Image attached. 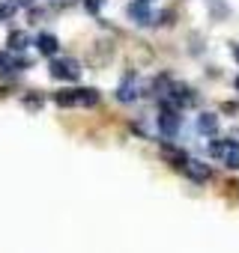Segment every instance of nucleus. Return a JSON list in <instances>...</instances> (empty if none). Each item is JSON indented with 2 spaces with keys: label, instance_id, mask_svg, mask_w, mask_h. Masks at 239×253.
Returning <instances> with one entry per match:
<instances>
[{
  "label": "nucleus",
  "instance_id": "f257e3e1",
  "mask_svg": "<svg viewBox=\"0 0 239 253\" xmlns=\"http://www.w3.org/2000/svg\"><path fill=\"white\" fill-rule=\"evenodd\" d=\"M51 78H57V81H78L81 69H78L75 60H51Z\"/></svg>",
  "mask_w": 239,
  "mask_h": 253
},
{
  "label": "nucleus",
  "instance_id": "f03ea898",
  "mask_svg": "<svg viewBox=\"0 0 239 253\" xmlns=\"http://www.w3.org/2000/svg\"><path fill=\"white\" fill-rule=\"evenodd\" d=\"M159 128H162L165 137H174V134L179 131V113L171 110V107H165V110L159 113Z\"/></svg>",
  "mask_w": 239,
  "mask_h": 253
},
{
  "label": "nucleus",
  "instance_id": "7ed1b4c3",
  "mask_svg": "<svg viewBox=\"0 0 239 253\" xmlns=\"http://www.w3.org/2000/svg\"><path fill=\"white\" fill-rule=\"evenodd\" d=\"M21 69H27L24 60H18V57H12V54H3V57H0V78H15Z\"/></svg>",
  "mask_w": 239,
  "mask_h": 253
},
{
  "label": "nucleus",
  "instance_id": "20e7f679",
  "mask_svg": "<svg viewBox=\"0 0 239 253\" xmlns=\"http://www.w3.org/2000/svg\"><path fill=\"white\" fill-rule=\"evenodd\" d=\"M129 15L138 21V24H150L153 21V12H150V3H141V0H138V3H132L129 6Z\"/></svg>",
  "mask_w": 239,
  "mask_h": 253
},
{
  "label": "nucleus",
  "instance_id": "39448f33",
  "mask_svg": "<svg viewBox=\"0 0 239 253\" xmlns=\"http://www.w3.org/2000/svg\"><path fill=\"white\" fill-rule=\"evenodd\" d=\"M168 95H171V101H177L179 107H188V104H194V95H191V89H185V86H177V84H174Z\"/></svg>",
  "mask_w": 239,
  "mask_h": 253
},
{
  "label": "nucleus",
  "instance_id": "423d86ee",
  "mask_svg": "<svg viewBox=\"0 0 239 253\" xmlns=\"http://www.w3.org/2000/svg\"><path fill=\"white\" fill-rule=\"evenodd\" d=\"M54 101H57L60 107H72V104H81V89H63V92H57V95H54Z\"/></svg>",
  "mask_w": 239,
  "mask_h": 253
},
{
  "label": "nucleus",
  "instance_id": "0eeeda50",
  "mask_svg": "<svg viewBox=\"0 0 239 253\" xmlns=\"http://www.w3.org/2000/svg\"><path fill=\"white\" fill-rule=\"evenodd\" d=\"M185 173H188L194 182H206V179H209V170H206V164H200V161H188V164H185Z\"/></svg>",
  "mask_w": 239,
  "mask_h": 253
},
{
  "label": "nucleus",
  "instance_id": "6e6552de",
  "mask_svg": "<svg viewBox=\"0 0 239 253\" xmlns=\"http://www.w3.org/2000/svg\"><path fill=\"white\" fill-rule=\"evenodd\" d=\"M215 128H218V119H215L212 113H200V116H197V131H200V134H212Z\"/></svg>",
  "mask_w": 239,
  "mask_h": 253
},
{
  "label": "nucleus",
  "instance_id": "1a4fd4ad",
  "mask_svg": "<svg viewBox=\"0 0 239 253\" xmlns=\"http://www.w3.org/2000/svg\"><path fill=\"white\" fill-rule=\"evenodd\" d=\"M9 51H24L27 45H30V36L24 33V30H15V33H9Z\"/></svg>",
  "mask_w": 239,
  "mask_h": 253
},
{
  "label": "nucleus",
  "instance_id": "9d476101",
  "mask_svg": "<svg viewBox=\"0 0 239 253\" xmlns=\"http://www.w3.org/2000/svg\"><path fill=\"white\" fill-rule=\"evenodd\" d=\"M36 45H39V51H42L45 57H54V54H57V39H54L51 33H42Z\"/></svg>",
  "mask_w": 239,
  "mask_h": 253
},
{
  "label": "nucleus",
  "instance_id": "9b49d317",
  "mask_svg": "<svg viewBox=\"0 0 239 253\" xmlns=\"http://www.w3.org/2000/svg\"><path fill=\"white\" fill-rule=\"evenodd\" d=\"M117 98L120 101H132L135 98V78L129 75V81H123L120 84V89H117Z\"/></svg>",
  "mask_w": 239,
  "mask_h": 253
},
{
  "label": "nucleus",
  "instance_id": "f8f14e48",
  "mask_svg": "<svg viewBox=\"0 0 239 253\" xmlns=\"http://www.w3.org/2000/svg\"><path fill=\"white\" fill-rule=\"evenodd\" d=\"M162 152H165V158H168V161H177V167H182V170H185V164H188L185 152H179V149H174V146H162Z\"/></svg>",
  "mask_w": 239,
  "mask_h": 253
},
{
  "label": "nucleus",
  "instance_id": "ddd939ff",
  "mask_svg": "<svg viewBox=\"0 0 239 253\" xmlns=\"http://www.w3.org/2000/svg\"><path fill=\"white\" fill-rule=\"evenodd\" d=\"M81 104H87V107L99 104V92L96 89H81Z\"/></svg>",
  "mask_w": 239,
  "mask_h": 253
},
{
  "label": "nucleus",
  "instance_id": "4468645a",
  "mask_svg": "<svg viewBox=\"0 0 239 253\" xmlns=\"http://www.w3.org/2000/svg\"><path fill=\"white\" fill-rule=\"evenodd\" d=\"M102 3H105V0H87L84 6H87V12H93V15H96V12L102 9Z\"/></svg>",
  "mask_w": 239,
  "mask_h": 253
},
{
  "label": "nucleus",
  "instance_id": "2eb2a0df",
  "mask_svg": "<svg viewBox=\"0 0 239 253\" xmlns=\"http://www.w3.org/2000/svg\"><path fill=\"white\" fill-rule=\"evenodd\" d=\"M12 12H15L12 3H3V6H0V18H12Z\"/></svg>",
  "mask_w": 239,
  "mask_h": 253
},
{
  "label": "nucleus",
  "instance_id": "dca6fc26",
  "mask_svg": "<svg viewBox=\"0 0 239 253\" xmlns=\"http://www.w3.org/2000/svg\"><path fill=\"white\" fill-rule=\"evenodd\" d=\"M209 152H212V155H224V143H212Z\"/></svg>",
  "mask_w": 239,
  "mask_h": 253
},
{
  "label": "nucleus",
  "instance_id": "f3484780",
  "mask_svg": "<svg viewBox=\"0 0 239 253\" xmlns=\"http://www.w3.org/2000/svg\"><path fill=\"white\" fill-rule=\"evenodd\" d=\"M227 167L236 170V167H239V155H227Z\"/></svg>",
  "mask_w": 239,
  "mask_h": 253
},
{
  "label": "nucleus",
  "instance_id": "a211bd4d",
  "mask_svg": "<svg viewBox=\"0 0 239 253\" xmlns=\"http://www.w3.org/2000/svg\"><path fill=\"white\" fill-rule=\"evenodd\" d=\"M15 3H21V6H30V3H33V0H15Z\"/></svg>",
  "mask_w": 239,
  "mask_h": 253
},
{
  "label": "nucleus",
  "instance_id": "6ab92c4d",
  "mask_svg": "<svg viewBox=\"0 0 239 253\" xmlns=\"http://www.w3.org/2000/svg\"><path fill=\"white\" fill-rule=\"evenodd\" d=\"M233 57H236V63H239V45H233Z\"/></svg>",
  "mask_w": 239,
  "mask_h": 253
},
{
  "label": "nucleus",
  "instance_id": "aec40b11",
  "mask_svg": "<svg viewBox=\"0 0 239 253\" xmlns=\"http://www.w3.org/2000/svg\"><path fill=\"white\" fill-rule=\"evenodd\" d=\"M141 3H153V0H141Z\"/></svg>",
  "mask_w": 239,
  "mask_h": 253
},
{
  "label": "nucleus",
  "instance_id": "412c9836",
  "mask_svg": "<svg viewBox=\"0 0 239 253\" xmlns=\"http://www.w3.org/2000/svg\"><path fill=\"white\" fill-rule=\"evenodd\" d=\"M236 89H239V78H236Z\"/></svg>",
  "mask_w": 239,
  "mask_h": 253
}]
</instances>
